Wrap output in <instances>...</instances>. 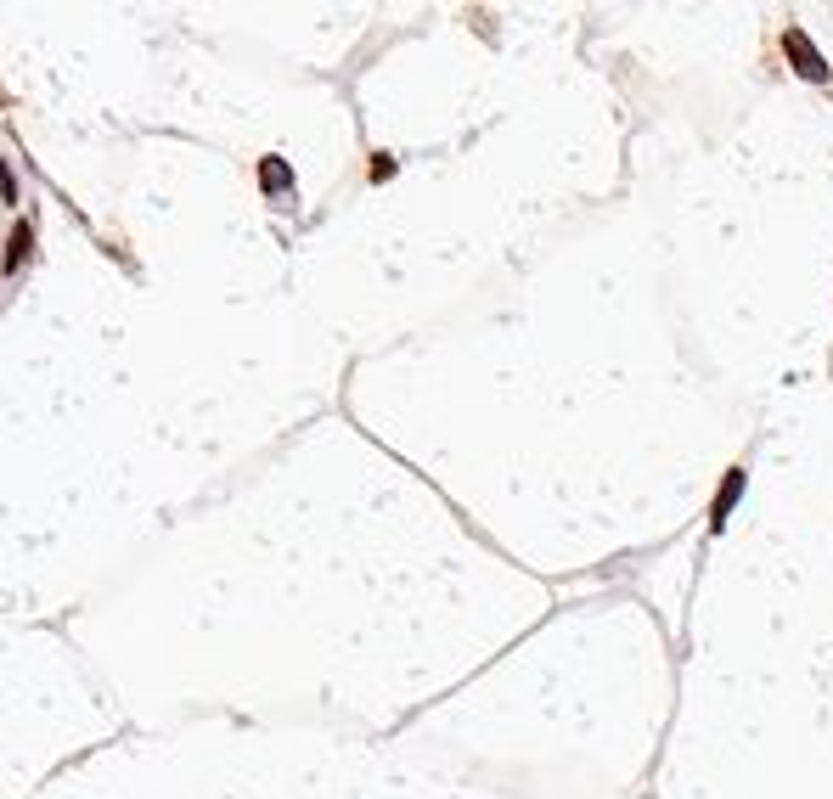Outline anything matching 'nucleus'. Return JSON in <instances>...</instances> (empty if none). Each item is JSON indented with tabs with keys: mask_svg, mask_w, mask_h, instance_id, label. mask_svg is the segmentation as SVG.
I'll return each instance as SVG.
<instances>
[{
	"mask_svg": "<svg viewBox=\"0 0 833 799\" xmlns=\"http://www.w3.org/2000/svg\"><path fill=\"white\" fill-rule=\"evenodd\" d=\"M29 237H34V220H29L23 180H17L12 153L0 146V304L12 299V282L23 277V265H29Z\"/></svg>",
	"mask_w": 833,
	"mask_h": 799,
	"instance_id": "f257e3e1",
	"label": "nucleus"
}]
</instances>
